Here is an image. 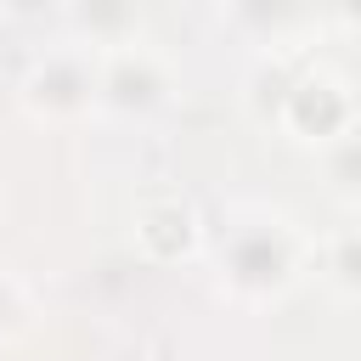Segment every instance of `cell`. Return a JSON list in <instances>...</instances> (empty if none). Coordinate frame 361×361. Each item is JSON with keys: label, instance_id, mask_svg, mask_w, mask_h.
<instances>
[{"label": "cell", "instance_id": "6da1fadb", "mask_svg": "<svg viewBox=\"0 0 361 361\" xmlns=\"http://www.w3.org/2000/svg\"><path fill=\"white\" fill-rule=\"evenodd\" d=\"M214 271H220V288L237 305H254V310L276 305L310 276V231L282 209L237 203L220 226Z\"/></svg>", "mask_w": 361, "mask_h": 361}, {"label": "cell", "instance_id": "7a4b0ae2", "mask_svg": "<svg viewBox=\"0 0 361 361\" xmlns=\"http://www.w3.org/2000/svg\"><path fill=\"white\" fill-rule=\"evenodd\" d=\"M17 96H23V107H28L34 118H51V124L85 118V113L96 107V51L79 45V39L39 51V56L23 68Z\"/></svg>", "mask_w": 361, "mask_h": 361}, {"label": "cell", "instance_id": "3957f363", "mask_svg": "<svg viewBox=\"0 0 361 361\" xmlns=\"http://www.w3.org/2000/svg\"><path fill=\"white\" fill-rule=\"evenodd\" d=\"M169 90H175V73H169L164 51H152L147 39L124 34V39L96 45V107L152 113L169 102Z\"/></svg>", "mask_w": 361, "mask_h": 361}, {"label": "cell", "instance_id": "277c9868", "mask_svg": "<svg viewBox=\"0 0 361 361\" xmlns=\"http://www.w3.org/2000/svg\"><path fill=\"white\" fill-rule=\"evenodd\" d=\"M276 130H288L305 147L344 141L355 130V85L344 73H333V68L293 73V85L282 90V107H276Z\"/></svg>", "mask_w": 361, "mask_h": 361}, {"label": "cell", "instance_id": "5b68a950", "mask_svg": "<svg viewBox=\"0 0 361 361\" xmlns=\"http://www.w3.org/2000/svg\"><path fill=\"white\" fill-rule=\"evenodd\" d=\"M135 248L152 265H186L203 254V214L180 192H158L135 209Z\"/></svg>", "mask_w": 361, "mask_h": 361}, {"label": "cell", "instance_id": "8992f818", "mask_svg": "<svg viewBox=\"0 0 361 361\" xmlns=\"http://www.w3.org/2000/svg\"><path fill=\"white\" fill-rule=\"evenodd\" d=\"M361 248H355V231L350 226H338L333 237H310V271L333 288V299L338 305H350L355 293H361Z\"/></svg>", "mask_w": 361, "mask_h": 361}, {"label": "cell", "instance_id": "52a82bcc", "mask_svg": "<svg viewBox=\"0 0 361 361\" xmlns=\"http://www.w3.org/2000/svg\"><path fill=\"white\" fill-rule=\"evenodd\" d=\"M28 316H34V299H28V288H23L11 271H0V333H17Z\"/></svg>", "mask_w": 361, "mask_h": 361}]
</instances>
